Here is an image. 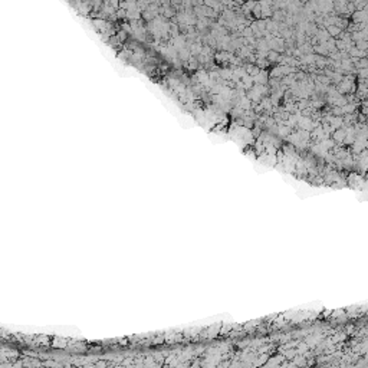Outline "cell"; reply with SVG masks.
<instances>
[{"instance_id":"obj_1","label":"cell","mask_w":368,"mask_h":368,"mask_svg":"<svg viewBox=\"0 0 368 368\" xmlns=\"http://www.w3.org/2000/svg\"><path fill=\"white\" fill-rule=\"evenodd\" d=\"M345 134H347V132H345V130H336V131H334V135H332V137H334V140H335V141H344V140H345Z\"/></svg>"},{"instance_id":"obj_4","label":"cell","mask_w":368,"mask_h":368,"mask_svg":"<svg viewBox=\"0 0 368 368\" xmlns=\"http://www.w3.org/2000/svg\"><path fill=\"white\" fill-rule=\"evenodd\" d=\"M278 132H279V134H280V135H286V137H288V134H289V128H288V127H279Z\"/></svg>"},{"instance_id":"obj_2","label":"cell","mask_w":368,"mask_h":368,"mask_svg":"<svg viewBox=\"0 0 368 368\" xmlns=\"http://www.w3.org/2000/svg\"><path fill=\"white\" fill-rule=\"evenodd\" d=\"M338 33H341L340 26H329L328 28V35H331V36H336Z\"/></svg>"},{"instance_id":"obj_3","label":"cell","mask_w":368,"mask_h":368,"mask_svg":"<svg viewBox=\"0 0 368 368\" xmlns=\"http://www.w3.org/2000/svg\"><path fill=\"white\" fill-rule=\"evenodd\" d=\"M266 56L269 58V61L270 62H276V61H279V53L278 52H275V51H270V52H268V55Z\"/></svg>"}]
</instances>
